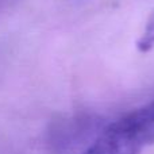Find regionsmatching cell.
Masks as SVG:
<instances>
[{
  "mask_svg": "<svg viewBox=\"0 0 154 154\" xmlns=\"http://www.w3.org/2000/svg\"><path fill=\"white\" fill-rule=\"evenodd\" d=\"M138 49L143 53H147L154 49V12L149 18L143 29V32L138 41Z\"/></svg>",
  "mask_w": 154,
  "mask_h": 154,
  "instance_id": "3957f363",
  "label": "cell"
},
{
  "mask_svg": "<svg viewBox=\"0 0 154 154\" xmlns=\"http://www.w3.org/2000/svg\"><path fill=\"white\" fill-rule=\"evenodd\" d=\"M0 2H2V0H0Z\"/></svg>",
  "mask_w": 154,
  "mask_h": 154,
  "instance_id": "277c9868",
  "label": "cell"
},
{
  "mask_svg": "<svg viewBox=\"0 0 154 154\" xmlns=\"http://www.w3.org/2000/svg\"><path fill=\"white\" fill-rule=\"evenodd\" d=\"M107 122L95 112H77L56 120L49 130V145L57 154L84 152Z\"/></svg>",
  "mask_w": 154,
  "mask_h": 154,
  "instance_id": "7a4b0ae2",
  "label": "cell"
},
{
  "mask_svg": "<svg viewBox=\"0 0 154 154\" xmlns=\"http://www.w3.org/2000/svg\"><path fill=\"white\" fill-rule=\"evenodd\" d=\"M154 145V99L104 126L80 154H141Z\"/></svg>",
  "mask_w": 154,
  "mask_h": 154,
  "instance_id": "6da1fadb",
  "label": "cell"
}]
</instances>
